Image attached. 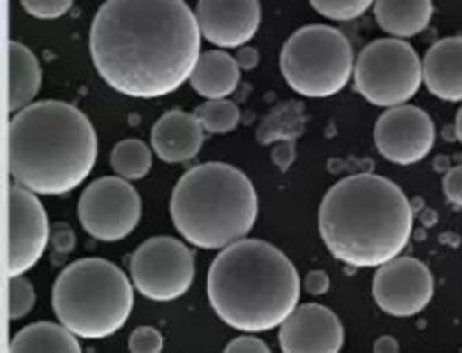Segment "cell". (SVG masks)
Listing matches in <instances>:
<instances>
[{"instance_id":"8992f818","label":"cell","mask_w":462,"mask_h":353,"mask_svg":"<svg viewBox=\"0 0 462 353\" xmlns=\"http://www.w3.org/2000/svg\"><path fill=\"white\" fill-rule=\"evenodd\" d=\"M59 322L84 340H102L125 327L134 311V282L106 259H79L66 266L52 286Z\"/></svg>"},{"instance_id":"4dcf8cb0","label":"cell","mask_w":462,"mask_h":353,"mask_svg":"<svg viewBox=\"0 0 462 353\" xmlns=\"http://www.w3.org/2000/svg\"><path fill=\"white\" fill-rule=\"evenodd\" d=\"M72 246H75V234H72V230L66 228V225L54 228V248L59 252H70Z\"/></svg>"},{"instance_id":"277c9868","label":"cell","mask_w":462,"mask_h":353,"mask_svg":"<svg viewBox=\"0 0 462 353\" xmlns=\"http://www.w3.org/2000/svg\"><path fill=\"white\" fill-rule=\"evenodd\" d=\"M208 300L228 327L244 333L271 331L298 309L300 277L282 250L262 239H242L212 261Z\"/></svg>"},{"instance_id":"9a60e30c","label":"cell","mask_w":462,"mask_h":353,"mask_svg":"<svg viewBox=\"0 0 462 353\" xmlns=\"http://www.w3.org/2000/svg\"><path fill=\"white\" fill-rule=\"evenodd\" d=\"M197 21L203 39L219 50L244 48L260 30V0H199Z\"/></svg>"},{"instance_id":"f1b7e54d","label":"cell","mask_w":462,"mask_h":353,"mask_svg":"<svg viewBox=\"0 0 462 353\" xmlns=\"http://www.w3.org/2000/svg\"><path fill=\"white\" fill-rule=\"evenodd\" d=\"M224 353H271L269 347H266L264 340L255 336H242L235 338L233 342H228Z\"/></svg>"},{"instance_id":"ba28073f","label":"cell","mask_w":462,"mask_h":353,"mask_svg":"<svg viewBox=\"0 0 462 353\" xmlns=\"http://www.w3.org/2000/svg\"><path fill=\"white\" fill-rule=\"evenodd\" d=\"M424 84V66L413 45L402 39H377L365 45L355 63V86L361 97L382 108L404 106Z\"/></svg>"},{"instance_id":"4316f807","label":"cell","mask_w":462,"mask_h":353,"mask_svg":"<svg viewBox=\"0 0 462 353\" xmlns=\"http://www.w3.org/2000/svg\"><path fill=\"white\" fill-rule=\"evenodd\" d=\"M165 340L161 331L153 327H138L129 336V351L131 353H162Z\"/></svg>"},{"instance_id":"2e32d148","label":"cell","mask_w":462,"mask_h":353,"mask_svg":"<svg viewBox=\"0 0 462 353\" xmlns=\"http://www.w3.org/2000/svg\"><path fill=\"white\" fill-rule=\"evenodd\" d=\"M203 131L206 129L194 113L170 111L153 124L152 147L162 162H188L201 151Z\"/></svg>"},{"instance_id":"5bb4252c","label":"cell","mask_w":462,"mask_h":353,"mask_svg":"<svg viewBox=\"0 0 462 353\" xmlns=\"http://www.w3.org/2000/svg\"><path fill=\"white\" fill-rule=\"evenodd\" d=\"M282 353H338L346 331L334 311L320 304H302L280 327Z\"/></svg>"},{"instance_id":"7a4b0ae2","label":"cell","mask_w":462,"mask_h":353,"mask_svg":"<svg viewBox=\"0 0 462 353\" xmlns=\"http://www.w3.org/2000/svg\"><path fill=\"white\" fill-rule=\"evenodd\" d=\"M319 230L334 259L355 268H379L397 259L409 243L413 207L383 176H347L320 201Z\"/></svg>"},{"instance_id":"f546056e","label":"cell","mask_w":462,"mask_h":353,"mask_svg":"<svg viewBox=\"0 0 462 353\" xmlns=\"http://www.w3.org/2000/svg\"><path fill=\"white\" fill-rule=\"evenodd\" d=\"M305 288L310 295H325L329 291V277L325 270H311L305 277Z\"/></svg>"},{"instance_id":"9c48e42d","label":"cell","mask_w":462,"mask_h":353,"mask_svg":"<svg viewBox=\"0 0 462 353\" xmlns=\"http://www.w3.org/2000/svg\"><path fill=\"white\" fill-rule=\"evenodd\" d=\"M131 282L152 302H174L194 282V255L174 237H153L131 257Z\"/></svg>"},{"instance_id":"603a6c76","label":"cell","mask_w":462,"mask_h":353,"mask_svg":"<svg viewBox=\"0 0 462 353\" xmlns=\"http://www.w3.org/2000/svg\"><path fill=\"white\" fill-rule=\"evenodd\" d=\"M197 120L201 122L208 133H230L239 124V108L230 99H208L206 104L194 111Z\"/></svg>"},{"instance_id":"cb8c5ba5","label":"cell","mask_w":462,"mask_h":353,"mask_svg":"<svg viewBox=\"0 0 462 353\" xmlns=\"http://www.w3.org/2000/svg\"><path fill=\"white\" fill-rule=\"evenodd\" d=\"M311 7L329 21H355L364 16L374 0H310Z\"/></svg>"},{"instance_id":"7402d4cb","label":"cell","mask_w":462,"mask_h":353,"mask_svg":"<svg viewBox=\"0 0 462 353\" xmlns=\"http://www.w3.org/2000/svg\"><path fill=\"white\" fill-rule=\"evenodd\" d=\"M111 167L120 178L140 180L152 171V151L140 140H122L111 151Z\"/></svg>"},{"instance_id":"83f0119b","label":"cell","mask_w":462,"mask_h":353,"mask_svg":"<svg viewBox=\"0 0 462 353\" xmlns=\"http://www.w3.org/2000/svg\"><path fill=\"white\" fill-rule=\"evenodd\" d=\"M442 189H445V196L451 205L462 207V165L447 171L445 180H442Z\"/></svg>"},{"instance_id":"ffe728a7","label":"cell","mask_w":462,"mask_h":353,"mask_svg":"<svg viewBox=\"0 0 462 353\" xmlns=\"http://www.w3.org/2000/svg\"><path fill=\"white\" fill-rule=\"evenodd\" d=\"M39 90V59L23 43L9 41V111L18 113L30 106Z\"/></svg>"},{"instance_id":"6da1fadb","label":"cell","mask_w":462,"mask_h":353,"mask_svg":"<svg viewBox=\"0 0 462 353\" xmlns=\"http://www.w3.org/2000/svg\"><path fill=\"white\" fill-rule=\"evenodd\" d=\"M201 36L185 0H106L90 25L88 50L108 88L156 99L189 81L203 54Z\"/></svg>"},{"instance_id":"52a82bcc","label":"cell","mask_w":462,"mask_h":353,"mask_svg":"<svg viewBox=\"0 0 462 353\" xmlns=\"http://www.w3.org/2000/svg\"><path fill=\"white\" fill-rule=\"evenodd\" d=\"M355 63L346 34L328 25L300 27L284 41L280 52V70L289 88L311 99L341 93L355 77Z\"/></svg>"},{"instance_id":"30bf717a","label":"cell","mask_w":462,"mask_h":353,"mask_svg":"<svg viewBox=\"0 0 462 353\" xmlns=\"http://www.w3.org/2000/svg\"><path fill=\"white\" fill-rule=\"evenodd\" d=\"M138 192L129 180L113 176V178H97L84 189L77 205L79 223L86 232L97 241H122L129 237L140 223Z\"/></svg>"},{"instance_id":"484cf974","label":"cell","mask_w":462,"mask_h":353,"mask_svg":"<svg viewBox=\"0 0 462 353\" xmlns=\"http://www.w3.org/2000/svg\"><path fill=\"white\" fill-rule=\"evenodd\" d=\"M75 0H21L23 9L30 16L41 18V21H52V18H61L68 9L72 7Z\"/></svg>"},{"instance_id":"8fae6325","label":"cell","mask_w":462,"mask_h":353,"mask_svg":"<svg viewBox=\"0 0 462 353\" xmlns=\"http://www.w3.org/2000/svg\"><path fill=\"white\" fill-rule=\"evenodd\" d=\"M436 282L422 261L397 257L379 266L373 277V297L383 313L393 318H413L433 300Z\"/></svg>"},{"instance_id":"d4e9b609","label":"cell","mask_w":462,"mask_h":353,"mask_svg":"<svg viewBox=\"0 0 462 353\" xmlns=\"http://www.w3.org/2000/svg\"><path fill=\"white\" fill-rule=\"evenodd\" d=\"M34 286L25 277H9V320H21L34 309Z\"/></svg>"},{"instance_id":"7c38bea8","label":"cell","mask_w":462,"mask_h":353,"mask_svg":"<svg viewBox=\"0 0 462 353\" xmlns=\"http://www.w3.org/2000/svg\"><path fill=\"white\" fill-rule=\"evenodd\" d=\"M436 124L418 106L386 108L374 124V147L393 165H415L431 153Z\"/></svg>"},{"instance_id":"5b68a950","label":"cell","mask_w":462,"mask_h":353,"mask_svg":"<svg viewBox=\"0 0 462 353\" xmlns=\"http://www.w3.org/2000/svg\"><path fill=\"white\" fill-rule=\"evenodd\" d=\"M257 192L244 171L226 162L192 167L174 185L171 223L201 250H224L246 239L257 221Z\"/></svg>"},{"instance_id":"1f68e13d","label":"cell","mask_w":462,"mask_h":353,"mask_svg":"<svg viewBox=\"0 0 462 353\" xmlns=\"http://www.w3.org/2000/svg\"><path fill=\"white\" fill-rule=\"evenodd\" d=\"M257 61H260V57H257V50L242 48L237 52V63L242 70H251V68L257 66Z\"/></svg>"},{"instance_id":"d6986e66","label":"cell","mask_w":462,"mask_h":353,"mask_svg":"<svg viewBox=\"0 0 462 353\" xmlns=\"http://www.w3.org/2000/svg\"><path fill=\"white\" fill-rule=\"evenodd\" d=\"M374 18L393 39H409L429 27L433 0H374Z\"/></svg>"},{"instance_id":"3957f363","label":"cell","mask_w":462,"mask_h":353,"mask_svg":"<svg viewBox=\"0 0 462 353\" xmlns=\"http://www.w3.org/2000/svg\"><path fill=\"white\" fill-rule=\"evenodd\" d=\"M95 160L97 133L72 104L34 102L9 120V176L36 196L70 194L88 178Z\"/></svg>"},{"instance_id":"836d02e7","label":"cell","mask_w":462,"mask_h":353,"mask_svg":"<svg viewBox=\"0 0 462 353\" xmlns=\"http://www.w3.org/2000/svg\"><path fill=\"white\" fill-rule=\"evenodd\" d=\"M456 135H458V140L462 142V106H460L458 115H456Z\"/></svg>"},{"instance_id":"e0dca14e","label":"cell","mask_w":462,"mask_h":353,"mask_svg":"<svg viewBox=\"0 0 462 353\" xmlns=\"http://www.w3.org/2000/svg\"><path fill=\"white\" fill-rule=\"evenodd\" d=\"M424 86L442 102H462V36L440 39L424 54Z\"/></svg>"},{"instance_id":"d6a6232c","label":"cell","mask_w":462,"mask_h":353,"mask_svg":"<svg viewBox=\"0 0 462 353\" xmlns=\"http://www.w3.org/2000/svg\"><path fill=\"white\" fill-rule=\"evenodd\" d=\"M374 353H400V345L393 336H383L374 342Z\"/></svg>"},{"instance_id":"4fadbf2b","label":"cell","mask_w":462,"mask_h":353,"mask_svg":"<svg viewBox=\"0 0 462 353\" xmlns=\"http://www.w3.org/2000/svg\"><path fill=\"white\" fill-rule=\"evenodd\" d=\"M50 241V225L39 196L21 185L9 187V277L34 268Z\"/></svg>"},{"instance_id":"44dd1931","label":"cell","mask_w":462,"mask_h":353,"mask_svg":"<svg viewBox=\"0 0 462 353\" xmlns=\"http://www.w3.org/2000/svg\"><path fill=\"white\" fill-rule=\"evenodd\" d=\"M9 353H81V347L63 324L36 322L12 338Z\"/></svg>"},{"instance_id":"ac0fdd59","label":"cell","mask_w":462,"mask_h":353,"mask_svg":"<svg viewBox=\"0 0 462 353\" xmlns=\"http://www.w3.org/2000/svg\"><path fill=\"white\" fill-rule=\"evenodd\" d=\"M239 77H242V68L233 54L224 52V50H210V52L201 54L192 77H189V84H192L194 93H199L201 97L226 99L237 90Z\"/></svg>"}]
</instances>
